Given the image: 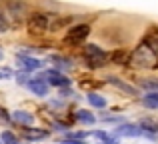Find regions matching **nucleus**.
<instances>
[{"instance_id":"nucleus-25","label":"nucleus","mask_w":158,"mask_h":144,"mask_svg":"<svg viewBox=\"0 0 158 144\" xmlns=\"http://www.w3.org/2000/svg\"><path fill=\"white\" fill-rule=\"evenodd\" d=\"M0 118H4L6 122H8V120H12V118H10V116L6 114V110H4V108H0Z\"/></svg>"},{"instance_id":"nucleus-14","label":"nucleus","mask_w":158,"mask_h":144,"mask_svg":"<svg viewBox=\"0 0 158 144\" xmlns=\"http://www.w3.org/2000/svg\"><path fill=\"white\" fill-rule=\"evenodd\" d=\"M74 118H76L78 122H80V124H94V122H96V116H94L92 112H90V110H76V114H74Z\"/></svg>"},{"instance_id":"nucleus-11","label":"nucleus","mask_w":158,"mask_h":144,"mask_svg":"<svg viewBox=\"0 0 158 144\" xmlns=\"http://www.w3.org/2000/svg\"><path fill=\"white\" fill-rule=\"evenodd\" d=\"M108 60H110L112 64H116V66H126L128 60H130V54H128L126 50H122V48H118V50L108 54Z\"/></svg>"},{"instance_id":"nucleus-24","label":"nucleus","mask_w":158,"mask_h":144,"mask_svg":"<svg viewBox=\"0 0 158 144\" xmlns=\"http://www.w3.org/2000/svg\"><path fill=\"white\" fill-rule=\"evenodd\" d=\"M60 144H84V140H76V138H64Z\"/></svg>"},{"instance_id":"nucleus-23","label":"nucleus","mask_w":158,"mask_h":144,"mask_svg":"<svg viewBox=\"0 0 158 144\" xmlns=\"http://www.w3.org/2000/svg\"><path fill=\"white\" fill-rule=\"evenodd\" d=\"M28 80H30V78H28L26 74H16V82H18V84H26Z\"/></svg>"},{"instance_id":"nucleus-17","label":"nucleus","mask_w":158,"mask_h":144,"mask_svg":"<svg viewBox=\"0 0 158 144\" xmlns=\"http://www.w3.org/2000/svg\"><path fill=\"white\" fill-rule=\"evenodd\" d=\"M142 44H146V46L156 54V58H158V32H150V34L144 38V42H142Z\"/></svg>"},{"instance_id":"nucleus-20","label":"nucleus","mask_w":158,"mask_h":144,"mask_svg":"<svg viewBox=\"0 0 158 144\" xmlns=\"http://www.w3.org/2000/svg\"><path fill=\"white\" fill-rule=\"evenodd\" d=\"M50 62H54L58 68H70V66H72V60H70V58H66V56H58V54L50 56Z\"/></svg>"},{"instance_id":"nucleus-26","label":"nucleus","mask_w":158,"mask_h":144,"mask_svg":"<svg viewBox=\"0 0 158 144\" xmlns=\"http://www.w3.org/2000/svg\"><path fill=\"white\" fill-rule=\"evenodd\" d=\"M4 58V52H2V48H0V60H2Z\"/></svg>"},{"instance_id":"nucleus-2","label":"nucleus","mask_w":158,"mask_h":144,"mask_svg":"<svg viewBox=\"0 0 158 144\" xmlns=\"http://www.w3.org/2000/svg\"><path fill=\"white\" fill-rule=\"evenodd\" d=\"M82 60H84V64H86L88 68L96 70V68L106 66L108 54L102 50L100 46H96V44H86V46L82 48Z\"/></svg>"},{"instance_id":"nucleus-3","label":"nucleus","mask_w":158,"mask_h":144,"mask_svg":"<svg viewBox=\"0 0 158 144\" xmlns=\"http://www.w3.org/2000/svg\"><path fill=\"white\" fill-rule=\"evenodd\" d=\"M26 28L28 34L40 36L50 28V14H44V12H32L26 20Z\"/></svg>"},{"instance_id":"nucleus-19","label":"nucleus","mask_w":158,"mask_h":144,"mask_svg":"<svg viewBox=\"0 0 158 144\" xmlns=\"http://www.w3.org/2000/svg\"><path fill=\"white\" fill-rule=\"evenodd\" d=\"M0 142L2 144H20V138L16 136L12 130H4V132L0 134Z\"/></svg>"},{"instance_id":"nucleus-16","label":"nucleus","mask_w":158,"mask_h":144,"mask_svg":"<svg viewBox=\"0 0 158 144\" xmlns=\"http://www.w3.org/2000/svg\"><path fill=\"white\" fill-rule=\"evenodd\" d=\"M86 98H88L90 106H94V108H106V98H104V96H100V94L90 92Z\"/></svg>"},{"instance_id":"nucleus-4","label":"nucleus","mask_w":158,"mask_h":144,"mask_svg":"<svg viewBox=\"0 0 158 144\" xmlns=\"http://www.w3.org/2000/svg\"><path fill=\"white\" fill-rule=\"evenodd\" d=\"M88 34H90V26L88 24H76V26H72V28H68V32H66V36H64V42H68V44H82L86 38H88Z\"/></svg>"},{"instance_id":"nucleus-27","label":"nucleus","mask_w":158,"mask_h":144,"mask_svg":"<svg viewBox=\"0 0 158 144\" xmlns=\"http://www.w3.org/2000/svg\"><path fill=\"white\" fill-rule=\"evenodd\" d=\"M0 144H2V142H0Z\"/></svg>"},{"instance_id":"nucleus-21","label":"nucleus","mask_w":158,"mask_h":144,"mask_svg":"<svg viewBox=\"0 0 158 144\" xmlns=\"http://www.w3.org/2000/svg\"><path fill=\"white\" fill-rule=\"evenodd\" d=\"M140 86L148 92H158V80H140Z\"/></svg>"},{"instance_id":"nucleus-15","label":"nucleus","mask_w":158,"mask_h":144,"mask_svg":"<svg viewBox=\"0 0 158 144\" xmlns=\"http://www.w3.org/2000/svg\"><path fill=\"white\" fill-rule=\"evenodd\" d=\"M22 130H24V138H26V140H40V138L46 136L44 130H36V128H30V126H26V128H22Z\"/></svg>"},{"instance_id":"nucleus-7","label":"nucleus","mask_w":158,"mask_h":144,"mask_svg":"<svg viewBox=\"0 0 158 144\" xmlns=\"http://www.w3.org/2000/svg\"><path fill=\"white\" fill-rule=\"evenodd\" d=\"M6 8L14 20H20L22 16L28 14V4L26 0H6Z\"/></svg>"},{"instance_id":"nucleus-6","label":"nucleus","mask_w":158,"mask_h":144,"mask_svg":"<svg viewBox=\"0 0 158 144\" xmlns=\"http://www.w3.org/2000/svg\"><path fill=\"white\" fill-rule=\"evenodd\" d=\"M16 60H18V66L22 68L24 72H34V70H40V68L44 66L42 60L32 58V56H28V54H16Z\"/></svg>"},{"instance_id":"nucleus-1","label":"nucleus","mask_w":158,"mask_h":144,"mask_svg":"<svg viewBox=\"0 0 158 144\" xmlns=\"http://www.w3.org/2000/svg\"><path fill=\"white\" fill-rule=\"evenodd\" d=\"M128 64L134 66V68H156L158 66V58L146 44H140V46L130 54Z\"/></svg>"},{"instance_id":"nucleus-8","label":"nucleus","mask_w":158,"mask_h":144,"mask_svg":"<svg viewBox=\"0 0 158 144\" xmlns=\"http://www.w3.org/2000/svg\"><path fill=\"white\" fill-rule=\"evenodd\" d=\"M10 118L16 122V124H20V126H32L34 124V114L32 112H28V110H14V112L10 114Z\"/></svg>"},{"instance_id":"nucleus-22","label":"nucleus","mask_w":158,"mask_h":144,"mask_svg":"<svg viewBox=\"0 0 158 144\" xmlns=\"http://www.w3.org/2000/svg\"><path fill=\"white\" fill-rule=\"evenodd\" d=\"M8 28H10V22H8V18L0 12V34H6Z\"/></svg>"},{"instance_id":"nucleus-13","label":"nucleus","mask_w":158,"mask_h":144,"mask_svg":"<svg viewBox=\"0 0 158 144\" xmlns=\"http://www.w3.org/2000/svg\"><path fill=\"white\" fill-rule=\"evenodd\" d=\"M90 136H94L96 140H100V144H118V138L114 134H108L104 130H92Z\"/></svg>"},{"instance_id":"nucleus-5","label":"nucleus","mask_w":158,"mask_h":144,"mask_svg":"<svg viewBox=\"0 0 158 144\" xmlns=\"http://www.w3.org/2000/svg\"><path fill=\"white\" fill-rule=\"evenodd\" d=\"M40 78H42L48 86H56V88H70V78L64 76V74H62L60 70H56V68L46 70Z\"/></svg>"},{"instance_id":"nucleus-10","label":"nucleus","mask_w":158,"mask_h":144,"mask_svg":"<svg viewBox=\"0 0 158 144\" xmlns=\"http://www.w3.org/2000/svg\"><path fill=\"white\" fill-rule=\"evenodd\" d=\"M106 82H108V84H112L114 88H118V90H122V92L130 94V96H136V88H134V86L126 84V82L120 80L118 76H108V78H106Z\"/></svg>"},{"instance_id":"nucleus-9","label":"nucleus","mask_w":158,"mask_h":144,"mask_svg":"<svg viewBox=\"0 0 158 144\" xmlns=\"http://www.w3.org/2000/svg\"><path fill=\"white\" fill-rule=\"evenodd\" d=\"M26 86L34 96H46L48 94V84L42 80V78H30V80L26 82Z\"/></svg>"},{"instance_id":"nucleus-12","label":"nucleus","mask_w":158,"mask_h":144,"mask_svg":"<svg viewBox=\"0 0 158 144\" xmlns=\"http://www.w3.org/2000/svg\"><path fill=\"white\" fill-rule=\"evenodd\" d=\"M116 134H120V136H142L144 130L138 124H122L116 128Z\"/></svg>"},{"instance_id":"nucleus-18","label":"nucleus","mask_w":158,"mask_h":144,"mask_svg":"<svg viewBox=\"0 0 158 144\" xmlns=\"http://www.w3.org/2000/svg\"><path fill=\"white\" fill-rule=\"evenodd\" d=\"M142 104L146 108H158V92H148L142 96Z\"/></svg>"}]
</instances>
